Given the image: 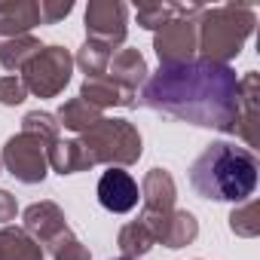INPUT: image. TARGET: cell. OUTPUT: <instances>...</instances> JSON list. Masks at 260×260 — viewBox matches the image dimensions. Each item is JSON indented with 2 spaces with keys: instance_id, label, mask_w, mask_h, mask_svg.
<instances>
[{
  "instance_id": "6da1fadb",
  "label": "cell",
  "mask_w": 260,
  "mask_h": 260,
  "mask_svg": "<svg viewBox=\"0 0 260 260\" xmlns=\"http://www.w3.org/2000/svg\"><path fill=\"white\" fill-rule=\"evenodd\" d=\"M141 104L193 125L236 132L239 77L230 64H214L205 58L159 64V71L144 80Z\"/></svg>"
},
{
  "instance_id": "7a4b0ae2",
  "label": "cell",
  "mask_w": 260,
  "mask_h": 260,
  "mask_svg": "<svg viewBox=\"0 0 260 260\" xmlns=\"http://www.w3.org/2000/svg\"><path fill=\"white\" fill-rule=\"evenodd\" d=\"M257 156L230 141H211L190 166V184L211 202H248L257 187Z\"/></svg>"
},
{
  "instance_id": "3957f363",
  "label": "cell",
  "mask_w": 260,
  "mask_h": 260,
  "mask_svg": "<svg viewBox=\"0 0 260 260\" xmlns=\"http://www.w3.org/2000/svg\"><path fill=\"white\" fill-rule=\"evenodd\" d=\"M257 22L254 7L245 4H226V7H214L205 10L199 16V46L205 61L214 64H226L230 58H236L245 46V40L251 37Z\"/></svg>"
},
{
  "instance_id": "277c9868",
  "label": "cell",
  "mask_w": 260,
  "mask_h": 260,
  "mask_svg": "<svg viewBox=\"0 0 260 260\" xmlns=\"http://www.w3.org/2000/svg\"><path fill=\"white\" fill-rule=\"evenodd\" d=\"M80 144L92 156V162H107V166H132L141 159V135L132 122L125 119H98L89 132H83Z\"/></svg>"
},
{
  "instance_id": "5b68a950",
  "label": "cell",
  "mask_w": 260,
  "mask_h": 260,
  "mask_svg": "<svg viewBox=\"0 0 260 260\" xmlns=\"http://www.w3.org/2000/svg\"><path fill=\"white\" fill-rule=\"evenodd\" d=\"M71 71H74V58L64 46H43L22 68V83L37 98H55L71 83Z\"/></svg>"
},
{
  "instance_id": "8992f818",
  "label": "cell",
  "mask_w": 260,
  "mask_h": 260,
  "mask_svg": "<svg viewBox=\"0 0 260 260\" xmlns=\"http://www.w3.org/2000/svg\"><path fill=\"white\" fill-rule=\"evenodd\" d=\"M0 162L7 166V172L22 181V184H40L46 178L49 159H46V144L34 135H13L4 144V153H0Z\"/></svg>"
},
{
  "instance_id": "52a82bcc",
  "label": "cell",
  "mask_w": 260,
  "mask_h": 260,
  "mask_svg": "<svg viewBox=\"0 0 260 260\" xmlns=\"http://www.w3.org/2000/svg\"><path fill=\"white\" fill-rule=\"evenodd\" d=\"M205 13V10H202ZM202 13H193V16H178L172 22H166L156 37H153V49L159 55L162 64H184V61H193V52L199 46V16Z\"/></svg>"
},
{
  "instance_id": "ba28073f",
  "label": "cell",
  "mask_w": 260,
  "mask_h": 260,
  "mask_svg": "<svg viewBox=\"0 0 260 260\" xmlns=\"http://www.w3.org/2000/svg\"><path fill=\"white\" fill-rule=\"evenodd\" d=\"M125 7L119 0H92L86 7V34L89 40H98L110 49H116L125 40Z\"/></svg>"
},
{
  "instance_id": "9c48e42d",
  "label": "cell",
  "mask_w": 260,
  "mask_h": 260,
  "mask_svg": "<svg viewBox=\"0 0 260 260\" xmlns=\"http://www.w3.org/2000/svg\"><path fill=\"white\" fill-rule=\"evenodd\" d=\"M138 199H141L138 181L128 175L125 169L110 166L98 178V202H101V208H107L113 214H125V211H132L138 205Z\"/></svg>"
},
{
  "instance_id": "30bf717a",
  "label": "cell",
  "mask_w": 260,
  "mask_h": 260,
  "mask_svg": "<svg viewBox=\"0 0 260 260\" xmlns=\"http://www.w3.org/2000/svg\"><path fill=\"white\" fill-rule=\"evenodd\" d=\"M22 220H25V233H28L40 248L49 245V242H55L61 233L71 230L68 220H64V211H61L55 202H34V205H28L25 214H22Z\"/></svg>"
},
{
  "instance_id": "8fae6325",
  "label": "cell",
  "mask_w": 260,
  "mask_h": 260,
  "mask_svg": "<svg viewBox=\"0 0 260 260\" xmlns=\"http://www.w3.org/2000/svg\"><path fill=\"white\" fill-rule=\"evenodd\" d=\"M141 220L150 226L153 239L162 242L166 248H184V245H190L199 236V223H196V217L190 211H178L175 208V211H169L162 217H153V220L141 217Z\"/></svg>"
},
{
  "instance_id": "7c38bea8",
  "label": "cell",
  "mask_w": 260,
  "mask_h": 260,
  "mask_svg": "<svg viewBox=\"0 0 260 260\" xmlns=\"http://www.w3.org/2000/svg\"><path fill=\"white\" fill-rule=\"evenodd\" d=\"M175 196H178L175 178L166 169H150L144 184H141V202H144V214L141 217L153 220V217H162V214L175 211Z\"/></svg>"
},
{
  "instance_id": "4fadbf2b",
  "label": "cell",
  "mask_w": 260,
  "mask_h": 260,
  "mask_svg": "<svg viewBox=\"0 0 260 260\" xmlns=\"http://www.w3.org/2000/svg\"><path fill=\"white\" fill-rule=\"evenodd\" d=\"M135 95L138 92L122 89L110 77H89L83 83V89H80V98L86 104H92L95 110H104V107H135Z\"/></svg>"
},
{
  "instance_id": "5bb4252c",
  "label": "cell",
  "mask_w": 260,
  "mask_h": 260,
  "mask_svg": "<svg viewBox=\"0 0 260 260\" xmlns=\"http://www.w3.org/2000/svg\"><path fill=\"white\" fill-rule=\"evenodd\" d=\"M236 135L245 138L248 147H257V74L248 71L239 80V119Z\"/></svg>"
},
{
  "instance_id": "9a60e30c",
  "label": "cell",
  "mask_w": 260,
  "mask_h": 260,
  "mask_svg": "<svg viewBox=\"0 0 260 260\" xmlns=\"http://www.w3.org/2000/svg\"><path fill=\"white\" fill-rule=\"evenodd\" d=\"M40 25V7L31 0H4L0 4V37L31 34Z\"/></svg>"
},
{
  "instance_id": "2e32d148",
  "label": "cell",
  "mask_w": 260,
  "mask_h": 260,
  "mask_svg": "<svg viewBox=\"0 0 260 260\" xmlns=\"http://www.w3.org/2000/svg\"><path fill=\"white\" fill-rule=\"evenodd\" d=\"M107 77L128 92H138V86L147 80V61L138 49H119L107 64Z\"/></svg>"
},
{
  "instance_id": "e0dca14e",
  "label": "cell",
  "mask_w": 260,
  "mask_h": 260,
  "mask_svg": "<svg viewBox=\"0 0 260 260\" xmlns=\"http://www.w3.org/2000/svg\"><path fill=\"white\" fill-rule=\"evenodd\" d=\"M46 159L58 175H77V172H89L95 166L92 156L86 153V147L80 144V138L77 141H61L58 138L55 144L46 147Z\"/></svg>"
},
{
  "instance_id": "ac0fdd59",
  "label": "cell",
  "mask_w": 260,
  "mask_h": 260,
  "mask_svg": "<svg viewBox=\"0 0 260 260\" xmlns=\"http://www.w3.org/2000/svg\"><path fill=\"white\" fill-rule=\"evenodd\" d=\"M0 260H43V248L19 226L0 230Z\"/></svg>"
},
{
  "instance_id": "d6986e66",
  "label": "cell",
  "mask_w": 260,
  "mask_h": 260,
  "mask_svg": "<svg viewBox=\"0 0 260 260\" xmlns=\"http://www.w3.org/2000/svg\"><path fill=\"white\" fill-rule=\"evenodd\" d=\"M40 40L31 34H19V37H0V64L7 71H22L37 52H40Z\"/></svg>"
},
{
  "instance_id": "ffe728a7",
  "label": "cell",
  "mask_w": 260,
  "mask_h": 260,
  "mask_svg": "<svg viewBox=\"0 0 260 260\" xmlns=\"http://www.w3.org/2000/svg\"><path fill=\"white\" fill-rule=\"evenodd\" d=\"M58 125H64V128H71V132H89V128L101 119V110H95L92 104H86L80 95L77 98H71V101H64L61 107H58Z\"/></svg>"
},
{
  "instance_id": "44dd1931",
  "label": "cell",
  "mask_w": 260,
  "mask_h": 260,
  "mask_svg": "<svg viewBox=\"0 0 260 260\" xmlns=\"http://www.w3.org/2000/svg\"><path fill=\"white\" fill-rule=\"evenodd\" d=\"M205 7H184V4H141L138 7V25L147 31H159L166 22L178 19V16H193L202 13Z\"/></svg>"
},
{
  "instance_id": "7402d4cb",
  "label": "cell",
  "mask_w": 260,
  "mask_h": 260,
  "mask_svg": "<svg viewBox=\"0 0 260 260\" xmlns=\"http://www.w3.org/2000/svg\"><path fill=\"white\" fill-rule=\"evenodd\" d=\"M119 251H122V257H132V260H138L141 254H147L153 245H156V239H153V233H150V226L144 223V220H132V223H125L122 230H119Z\"/></svg>"
},
{
  "instance_id": "603a6c76",
  "label": "cell",
  "mask_w": 260,
  "mask_h": 260,
  "mask_svg": "<svg viewBox=\"0 0 260 260\" xmlns=\"http://www.w3.org/2000/svg\"><path fill=\"white\" fill-rule=\"evenodd\" d=\"M110 58H113V49H110V46H104V43H98V40H86L74 61L83 68V74H86V80H89V77H104Z\"/></svg>"
},
{
  "instance_id": "cb8c5ba5",
  "label": "cell",
  "mask_w": 260,
  "mask_h": 260,
  "mask_svg": "<svg viewBox=\"0 0 260 260\" xmlns=\"http://www.w3.org/2000/svg\"><path fill=\"white\" fill-rule=\"evenodd\" d=\"M58 128H61L58 119H55L52 113H43V110H31V113H25V119H22V132L40 138L46 147L58 141Z\"/></svg>"
},
{
  "instance_id": "d4e9b609",
  "label": "cell",
  "mask_w": 260,
  "mask_h": 260,
  "mask_svg": "<svg viewBox=\"0 0 260 260\" xmlns=\"http://www.w3.org/2000/svg\"><path fill=\"white\" fill-rule=\"evenodd\" d=\"M230 230L236 236L254 239L260 233V205L257 202H242L233 214H230Z\"/></svg>"
},
{
  "instance_id": "484cf974",
  "label": "cell",
  "mask_w": 260,
  "mask_h": 260,
  "mask_svg": "<svg viewBox=\"0 0 260 260\" xmlns=\"http://www.w3.org/2000/svg\"><path fill=\"white\" fill-rule=\"evenodd\" d=\"M49 248V254H52V260H89V248L68 230V233H61L55 242H49L46 245Z\"/></svg>"
},
{
  "instance_id": "4316f807",
  "label": "cell",
  "mask_w": 260,
  "mask_h": 260,
  "mask_svg": "<svg viewBox=\"0 0 260 260\" xmlns=\"http://www.w3.org/2000/svg\"><path fill=\"white\" fill-rule=\"evenodd\" d=\"M28 98V89L22 83V77L10 74V77H0V104H7V107H16Z\"/></svg>"
},
{
  "instance_id": "83f0119b",
  "label": "cell",
  "mask_w": 260,
  "mask_h": 260,
  "mask_svg": "<svg viewBox=\"0 0 260 260\" xmlns=\"http://www.w3.org/2000/svg\"><path fill=\"white\" fill-rule=\"evenodd\" d=\"M37 7H40V25H55L58 19H64L74 10L71 0H40Z\"/></svg>"
},
{
  "instance_id": "f1b7e54d",
  "label": "cell",
  "mask_w": 260,
  "mask_h": 260,
  "mask_svg": "<svg viewBox=\"0 0 260 260\" xmlns=\"http://www.w3.org/2000/svg\"><path fill=\"white\" fill-rule=\"evenodd\" d=\"M13 217H16V199L7 190H0V223H7Z\"/></svg>"
},
{
  "instance_id": "f546056e",
  "label": "cell",
  "mask_w": 260,
  "mask_h": 260,
  "mask_svg": "<svg viewBox=\"0 0 260 260\" xmlns=\"http://www.w3.org/2000/svg\"><path fill=\"white\" fill-rule=\"evenodd\" d=\"M119 260H132V257H119Z\"/></svg>"
},
{
  "instance_id": "4dcf8cb0",
  "label": "cell",
  "mask_w": 260,
  "mask_h": 260,
  "mask_svg": "<svg viewBox=\"0 0 260 260\" xmlns=\"http://www.w3.org/2000/svg\"><path fill=\"white\" fill-rule=\"evenodd\" d=\"M0 166H4V162H0Z\"/></svg>"
}]
</instances>
